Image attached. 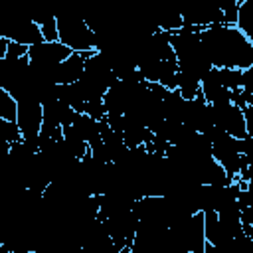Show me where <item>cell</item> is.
<instances>
[{"mask_svg": "<svg viewBox=\"0 0 253 253\" xmlns=\"http://www.w3.org/2000/svg\"><path fill=\"white\" fill-rule=\"evenodd\" d=\"M202 47L213 67L247 69L253 65V42L233 24H213L200 32Z\"/></svg>", "mask_w": 253, "mask_h": 253, "instance_id": "obj_1", "label": "cell"}, {"mask_svg": "<svg viewBox=\"0 0 253 253\" xmlns=\"http://www.w3.org/2000/svg\"><path fill=\"white\" fill-rule=\"evenodd\" d=\"M57 30L59 42L71 47L73 51L97 49V36L73 2L63 4L61 10L57 12Z\"/></svg>", "mask_w": 253, "mask_h": 253, "instance_id": "obj_2", "label": "cell"}, {"mask_svg": "<svg viewBox=\"0 0 253 253\" xmlns=\"http://www.w3.org/2000/svg\"><path fill=\"white\" fill-rule=\"evenodd\" d=\"M18 125L22 130V138L40 140L43 125V103L36 95L18 99Z\"/></svg>", "mask_w": 253, "mask_h": 253, "instance_id": "obj_3", "label": "cell"}, {"mask_svg": "<svg viewBox=\"0 0 253 253\" xmlns=\"http://www.w3.org/2000/svg\"><path fill=\"white\" fill-rule=\"evenodd\" d=\"M95 49L89 51H73L69 57H65L61 63H57L49 73L47 81L53 85H73L77 83L85 73V61Z\"/></svg>", "mask_w": 253, "mask_h": 253, "instance_id": "obj_4", "label": "cell"}, {"mask_svg": "<svg viewBox=\"0 0 253 253\" xmlns=\"http://www.w3.org/2000/svg\"><path fill=\"white\" fill-rule=\"evenodd\" d=\"M235 26L253 42V0H243L239 4Z\"/></svg>", "mask_w": 253, "mask_h": 253, "instance_id": "obj_5", "label": "cell"}, {"mask_svg": "<svg viewBox=\"0 0 253 253\" xmlns=\"http://www.w3.org/2000/svg\"><path fill=\"white\" fill-rule=\"evenodd\" d=\"M0 119L18 121V99L0 87Z\"/></svg>", "mask_w": 253, "mask_h": 253, "instance_id": "obj_6", "label": "cell"}, {"mask_svg": "<svg viewBox=\"0 0 253 253\" xmlns=\"http://www.w3.org/2000/svg\"><path fill=\"white\" fill-rule=\"evenodd\" d=\"M42 28V34H43V40L45 42H55L59 40V30H57V16H49L47 20H43L40 24Z\"/></svg>", "mask_w": 253, "mask_h": 253, "instance_id": "obj_7", "label": "cell"}, {"mask_svg": "<svg viewBox=\"0 0 253 253\" xmlns=\"http://www.w3.org/2000/svg\"><path fill=\"white\" fill-rule=\"evenodd\" d=\"M28 51H30V45L20 43V42H12V40H10V43H8V51H6V57H4V59H20V57L28 55Z\"/></svg>", "mask_w": 253, "mask_h": 253, "instance_id": "obj_8", "label": "cell"}, {"mask_svg": "<svg viewBox=\"0 0 253 253\" xmlns=\"http://www.w3.org/2000/svg\"><path fill=\"white\" fill-rule=\"evenodd\" d=\"M243 115H245V128H247V136L253 138V107H245L243 109Z\"/></svg>", "mask_w": 253, "mask_h": 253, "instance_id": "obj_9", "label": "cell"}]
</instances>
